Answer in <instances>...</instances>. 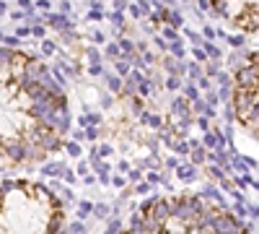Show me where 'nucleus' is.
<instances>
[{"instance_id":"3","label":"nucleus","mask_w":259,"mask_h":234,"mask_svg":"<svg viewBox=\"0 0 259 234\" xmlns=\"http://www.w3.org/2000/svg\"><path fill=\"white\" fill-rule=\"evenodd\" d=\"M65 206L50 187L34 180L0 182V234L6 231H60Z\"/></svg>"},{"instance_id":"2","label":"nucleus","mask_w":259,"mask_h":234,"mask_svg":"<svg viewBox=\"0 0 259 234\" xmlns=\"http://www.w3.org/2000/svg\"><path fill=\"white\" fill-rule=\"evenodd\" d=\"M135 231H233L244 224L231 211L202 195H168L145 200L133 221Z\"/></svg>"},{"instance_id":"4","label":"nucleus","mask_w":259,"mask_h":234,"mask_svg":"<svg viewBox=\"0 0 259 234\" xmlns=\"http://www.w3.org/2000/svg\"><path fill=\"white\" fill-rule=\"evenodd\" d=\"M231 107L239 127L259 141V50L249 52L233 71Z\"/></svg>"},{"instance_id":"1","label":"nucleus","mask_w":259,"mask_h":234,"mask_svg":"<svg viewBox=\"0 0 259 234\" xmlns=\"http://www.w3.org/2000/svg\"><path fill=\"white\" fill-rule=\"evenodd\" d=\"M68 130V96L45 60L0 45V172L47 161Z\"/></svg>"},{"instance_id":"5","label":"nucleus","mask_w":259,"mask_h":234,"mask_svg":"<svg viewBox=\"0 0 259 234\" xmlns=\"http://www.w3.org/2000/svg\"><path fill=\"white\" fill-rule=\"evenodd\" d=\"M210 11L244 34H259V0H207Z\"/></svg>"}]
</instances>
